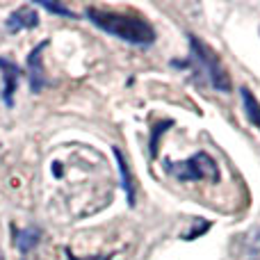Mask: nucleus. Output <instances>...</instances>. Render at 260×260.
Segmentation results:
<instances>
[{"label":"nucleus","instance_id":"obj_1","mask_svg":"<svg viewBox=\"0 0 260 260\" xmlns=\"http://www.w3.org/2000/svg\"><path fill=\"white\" fill-rule=\"evenodd\" d=\"M87 18L101 27L103 32L117 37L121 41L135 46H151L155 41V30L153 25L142 16L135 14H117V12H105V9L89 7L87 9Z\"/></svg>","mask_w":260,"mask_h":260},{"label":"nucleus","instance_id":"obj_2","mask_svg":"<svg viewBox=\"0 0 260 260\" xmlns=\"http://www.w3.org/2000/svg\"><path fill=\"white\" fill-rule=\"evenodd\" d=\"M187 41H189V48H192L194 59H197L199 67H201L203 73L208 76L210 85L215 87L217 91H221V94L231 91V76L224 69V64L219 62V57H217V55L212 53V50L208 48L197 35H187Z\"/></svg>","mask_w":260,"mask_h":260},{"label":"nucleus","instance_id":"obj_3","mask_svg":"<svg viewBox=\"0 0 260 260\" xmlns=\"http://www.w3.org/2000/svg\"><path fill=\"white\" fill-rule=\"evenodd\" d=\"M167 171L183 183H194L201 178L219 180V169L208 153H194L192 157L180 162H167Z\"/></svg>","mask_w":260,"mask_h":260},{"label":"nucleus","instance_id":"obj_4","mask_svg":"<svg viewBox=\"0 0 260 260\" xmlns=\"http://www.w3.org/2000/svg\"><path fill=\"white\" fill-rule=\"evenodd\" d=\"M46 46H48V41H41L27 53V82H30L35 94H39L46 87V73H44V64H41V53L46 50Z\"/></svg>","mask_w":260,"mask_h":260},{"label":"nucleus","instance_id":"obj_5","mask_svg":"<svg viewBox=\"0 0 260 260\" xmlns=\"http://www.w3.org/2000/svg\"><path fill=\"white\" fill-rule=\"evenodd\" d=\"M0 69H3V103L7 108H14V91L18 85V67L9 59L0 57Z\"/></svg>","mask_w":260,"mask_h":260},{"label":"nucleus","instance_id":"obj_6","mask_svg":"<svg viewBox=\"0 0 260 260\" xmlns=\"http://www.w3.org/2000/svg\"><path fill=\"white\" fill-rule=\"evenodd\" d=\"M39 25V16L32 7H18L14 14H9L7 18V27L9 32H18V30H32Z\"/></svg>","mask_w":260,"mask_h":260},{"label":"nucleus","instance_id":"obj_7","mask_svg":"<svg viewBox=\"0 0 260 260\" xmlns=\"http://www.w3.org/2000/svg\"><path fill=\"white\" fill-rule=\"evenodd\" d=\"M112 153L117 157V167H119V176H121V187L126 192V199H128V206L133 208L135 206V180H133V174L128 169V162H126V155L119 146H112Z\"/></svg>","mask_w":260,"mask_h":260},{"label":"nucleus","instance_id":"obj_8","mask_svg":"<svg viewBox=\"0 0 260 260\" xmlns=\"http://www.w3.org/2000/svg\"><path fill=\"white\" fill-rule=\"evenodd\" d=\"M240 96H242V105H244V112H247V119L253 123V128L260 130V101L253 96L251 89H247V87L240 89Z\"/></svg>","mask_w":260,"mask_h":260},{"label":"nucleus","instance_id":"obj_9","mask_svg":"<svg viewBox=\"0 0 260 260\" xmlns=\"http://www.w3.org/2000/svg\"><path fill=\"white\" fill-rule=\"evenodd\" d=\"M39 240H41L39 229H23V231H16V247H18V251H23V253L32 251V249L39 244Z\"/></svg>","mask_w":260,"mask_h":260},{"label":"nucleus","instance_id":"obj_10","mask_svg":"<svg viewBox=\"0 0 260 260\" xmlns=\"http://www.w3.org/2000/svg\"><path fill=\"white\" fill-rule=\"evenodd\" d=\"M247 258L260 260V229L253 231V233L247 238Z\"/></svg>","mask_w":260,"mask_h":260},{"label":"nucleus","instance_id":"obj_11","mask_svg":"<svg viewBox=\"0 0 260 260\" xmlns=\"http://www.w3.org/2000/svg\"><path fill=\"white\" fill-rule=\"evenodd\" d=\"M44 9H48V12H55V14H59V16H67V18H76V14L71 12V9H67V7H62V5H55V3H39Z\"/></svg>","mask_w":260,"mask_h":260},{"label":"nucleus","instance_id":"obj_12","mask_svg":"<svg viewBox=\"0 0 260 260\" xmlns=\"http://www.w3.org/2000/svg\"><path fill=\"white\" fill-rule=\"evenodd\" d=\"M67 253H69V258H71V260H78V258H76V256H73V253H71V251H67ZM103 260H110V256H105Z\"/></svg>","mask_w":260,"mask_h":260},{"label":"nucleus","instance_id":"obj_13","mask_svg":"<svg viewBox=\"0 0 260 260\" xmlns=\"http://www.w3.org/2000/svg\"><path fill=\"white\" fill-rule=\"evenodd\" d=\"M0 260H3V258H0Z\"/></svg>","mask_w":260,"mask_h":260}]
</instances>
